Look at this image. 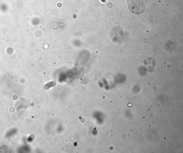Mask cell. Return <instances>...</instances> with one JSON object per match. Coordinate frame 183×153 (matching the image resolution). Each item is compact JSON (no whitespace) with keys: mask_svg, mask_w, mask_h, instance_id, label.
I'll list each match as a JSON object with an SVG mask.
<instances>
[{"mask_svg":"<svg viewBox=\"0 0 183 153\" xmlns=\"http://www.w3.org/2000/svg\"><path fill=\"white\" fill-rule=\"evenodd\" d=\"M127 79V75L124 73H118L114 77V83L117 85H120L124 84L126 81Z\"/></svg>","mask_w":183,"mask_h":153,"instance_id":"cell-1","label":"cell"},{"mask_svg":"<svg viewBox=\"0 0 183 153\" xmlns=\"http://www.w3.org/2000/svg\"><path fill=\"white\" fill-rule=\"evenodd\" d=\"M14 150L10 146L7 145H2L0 146V153H14Z\"/></svg>","mask_w":183,"mask_h":153,"instance_id":"cell-2","label":"cell"}]
</instances>
